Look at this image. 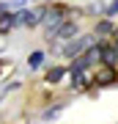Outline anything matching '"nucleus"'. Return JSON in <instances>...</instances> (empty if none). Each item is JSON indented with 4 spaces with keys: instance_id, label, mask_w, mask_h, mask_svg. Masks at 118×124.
Returning <instances> with one entry per match:
<instances>
[{
    "instance_id": "nucleus-14",
    "label": "nucleus",
    "mask_w": 118,
    "mask_h": 124,
    "mask_svg": "<svg viewBox=\"0 0 118 124\" xmlns=\"http://www.w3.org/2000/svg\"><path fill=\"white\" fill-rule=\"evenodd\" d=\"M33 3H52V0H33Z\"/></svg>"
},
{
    "instance_id": "nucleus-9",
    "label": "nucleus",
    "mask_w": 118,
    "mask_h": 124,
    "mask_svg": "<svg viewBox=\"0 0 118 124\" xmlns=\"http://www.w3.org/2000/svg\"><path fill=\"white\" fill-rule=\"evenodd\" d=\"M41 63H44V50H33V53L28 55V66H30V69H39Z\"/></svg>"
},
{
    "instance_id": "nucleus-13",
    "label": "nucleus",
    "mask_w": 118,
    "mask_h": 124,
    "mask_svg": "<svg viewBox=\"0 0 118 124\" xmlns=\"http://www.w3.org/2000/svg\"><path fill=\"white\" fill-rule=\"evenodd\" d=\"M11 8V6H8V0H0V14H3V11H8Z\"/></svg>"
},
{
    "instance_id": "nucleus-4",
    "label": "nucleus",
    "mask_w": 118,
    "mask_h": 124,
    "mask_svg": "<svg viewBox=\"0 0 118 124\" xmlns=\"http://www.w3.org/2000/svg\"><path fill=\"white\" fill-rule=\"evenodd\" d=\"M44 19V8H19L17 11V22L22 28H39Z\"/></svg>"
},
{
    "instance_id": "nucleus-12",
    "label": "nucleus",
    "mask_w": 118,
    "mask_h": 124,
    "mask_svg": "<svg viewBox=\"0 0 118 124\" xmlns=\"http://www.w3.org/2000/svg\"><path fill=\"white\" fill-rule=\"evenodd\" d=\"M107 44H110V47H113L115 53H118V28L113 31V36H110V39H107Z\"/></svg>"
},
{
    "instance_id": "nucleus-2",
    "label": "nucleus",
    "mask_w": 118,
    "mask_h": 124,
    "mask_svg": "<svg viewBox=\"0 0 118 124\" xmlns=\"http://www.w3.org/2000/svg\"><path fill=\"white\" fill-rule=\"evenodd\" d=\"M93 41H96V33H77L74 39L63 41V55L66 58H77V55H83Z\"/></svg>"
},
{
    "instance_id": "nucleus-6",
    "label": "nucleus",
    "mask_w": 118,
    "mask_h": 124,
    "mask_svg": "<svg viewBox=\"0 0 118 124\" xmlns=\"http://www.w3.org/2000/svg\"><path fill=\"white\" fill-rule=\"evenodd\" d=\"M19 22H17V11H3L0 14V36H6V33H11L14 28H17Z\"/></svg>"
},
{
    "instance_id": "nucleus-1",
    "label": "nucleus",
    "mask_w": 118,
    "mask_h": 124,
    "mask_svg": "<svg viewBox=\"0 0 118 124\" xmlns=\"http://www.w3.org/2000/svg\"><path fill=\"white\" fill-rule=\"evenodd\" d=\"M69 17H71V11H69L66 3H49V6H44L41 25H44V31H47V39H52V33L58 31V25H61L63 19H69Z\"/></svg>"
},
{
    "instance_id": "nucleus-8",
    "label": "nucleus",
    "mask_w": 118,
    "mask_h": 124,
    "mask_svg": "<svg viewBox=\"0 0 118 124\" xmlns=\"http://www.w3.org/2000/svg\"><path fill=\"white\" fill-rule=\"evenodd\" d=\"M113 31H115V22H113L110 17L99 19V22H96V28H93V33H96V39H99V36H113Z\"/></svg>"
},
{
    "instance_id": "nucleus-11",
    "label": "nucleus",
    "mask_w": 118,
    "mask_h": 124,
    "mask_svg": "<svg viewBox=\"0 0 118 124\" xmlns=\"http://www.w3.org/2000/svg\"><path fill=\"white\" fill-rule=\"evenodd\" d=\"M104 17H110V19L118 17V0H110V3L104 6Z\"/></svg>"
},
{
    "instance_id": "nucleus-10",
    "label": "nucleus",
    "mask_w": 118,
    "mask_h": 124,
    "mask_svg": "<svg viewBox=\"0 0 118 124\" xmlns=\"http://www.w3.org/2000/svg\"><path fill=\"white\" fill-rule=\"evenodd\" d=\"M63 75H66V69H63V66H52V69L47 72V83H52V85H55V83H61Z\"/></svg>"
},
{
    "instance_id": "nucleus-7",
    "label": "nucleus",
    "mask_w": 118,
    "mask_h": 124,
    "mask_svg": "<svg viewBox=\"0 0 118 124\" xmlns=\"http://www.w3.org/2000/svg\"><path fill=\"white\" fill-rule=\"evenodd\" d=\"M83 58H85L88 66H99L102 63V41H93V44L83 53Z\"/></svg>"
},
{
    "instance_id": "nucleus-3",
    "label": "nucleus",
    "mask_w": 118,
    "mask_h": 124,
    "mask_svg": "<svg viewBox=\"0 0 118 124\" xmlns=\"http://www.w3.org/2000/svg\"><path fill=\"white\" fill-rule=\"evenodd\" d=\"M93 83L96 85H113V83H118V69L110 66V63L93 66Z\"/></svg>"
},
{
    "instance_id": "nucleus-5",
    "label": "nucleus",
    "mask_w": 118,
    "mask_h": 124,
    "mask_svg": "<svg viewBox=\"0 0 118 124\" xmlns=\"http://www.w3.org/2000/svg\"><path fill=\"white\" fill-rule=\"evenodd\" d=\"M80 33V22L74 17H69V19H63L61 25H58V31L52 33V39H58V41H66V39H74V36Z\"/></svg>"
}]
</instances>
